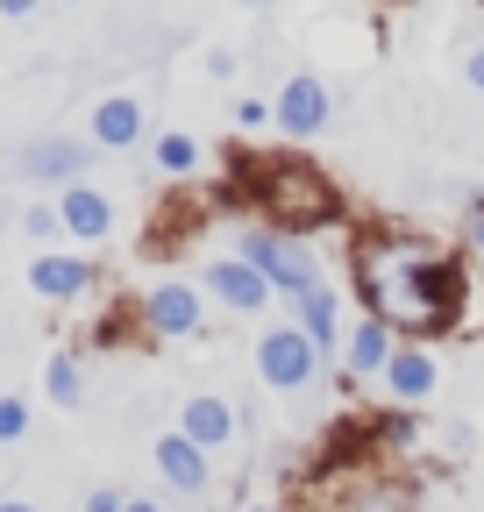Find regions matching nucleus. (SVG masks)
Masks as SVG:
<instances>
[{
  "instance_id": "1",
  "label": "nucleus",
  "mask_w": 484,
  "mask_h": 512,
  "mask_svg": "<svg viewBox=\"0 0 484 512\" xmlns=\"http://www.w3.org/2000/svg\"><path fill=\"white\" fill-rule=\"evenodd\" d=\"M356 292L392 335H449L463 320V264L406 228H371L349 256Z\"/></svg>"
},
{
  "instance_id": "2",
  "label": "nucleus",
  "mask_w": 484,
  "mask_h": 512,
  "mask_svg": "<svg viewBox=\"0 0 484 512\" xmlns=\"http://www.w3.org/2000/svg\"><path fill=\"white\" fill-rule=\"evenodd\" d=\"M250 178V207L278 228V235H314V228H335L342 221V192L328 171L299 164V157H264V164H242Z\"/></svg>"
},
{
  "instance_id": "3",
  "label": "nucleus",
  "mask_w": 484,
  "mask_h": 512,
  "mask_svg": "<svg viewBox=\"0 0 484 512\" xmlns=\"http://www.w3.org/2000/svg\"><path fill=\"white\" fill-rule=\"evenodd\" d=\"M321 512H420L413 484L385 477V470H335L328 484H314Z\"/></svg>"
},
{
  "instance_id": "4",
  "label": "nucleus",
  "mask_w": 484,
  "mask_h": 512,
  "mask_svg": "<svg viewBox=\"0 0 484 512\" xmlns=\"http://www.w3.org/2000/svg\"><path fill=\"white\" fill-rule=\"evenodd\" d=\"M257 370H264V384H278V392H307L321 377V342H307L299 328H271L257 342Z\"/></svg>"
},
{
  "instance_id": "5",
  "label": "nucleus",
  "mask_w": 484,
  "mask_h": 512,
  "mask_svg": "<svg viewBox=\"0 0 484 512\" xmlns=\"http://www.w3.org/2000/svg\"><path fill=\"white\" fill-rule=\"evenodd\" d=\"M242 264H257L278 292H314L321 285V271H314V256L299 249V242H285V235H242Z\"/></svg>"
},
{
  "instance_id": "6",
  "label": "nucleus",
  "mask_w": 484,
  "mask_h": 512,
  "mask_svg": "<svg viewBox=\"0 0 484 512\" xmlns=\"http://www.w3.org/2000/svg\"><path fill=\"white\" fill-rule=\"evenodd\" d=\"M143 320H150V335H164V342H186V335H200V292L193 285H157L150 299H143Z\"/></svg>"
},
{
  "instance_id": "7",
  "label": "nucleus",
  "mask_w": 484,
  "mask_h": 512,
  "mask_svg": "<svg viewBox=\"0 0 484 512\" xmlns=\"http://www.w3.org/2000/svg\"><path fill=\"white\" fill-rule=\"evenodd\" d=\"M271 107H278V128H285V136H321V128H328V86L307 79V72L285 79V93H278Z\"/></svg>"
},
{
  "instance_id": "8",
  "label": "nucleus",
  "mask_w": 484,
  "mask_h": 512,
  "mask_svg": "<svg viewBox=\"0 0 484 512\" xmlns=\"http://www.w3.org/2000/svg\"><path fill=\"white\" fill-rule=\"evenodd\" d=\"M15 171L22 178H36V185H79V171H86V150L72 143V136H43V143H22V157H15Z\"/></svg>"
},
{
  "instance_id": "9",
  "label": "nucleus",
  "mask_w": 484,
  "mask_h": 512,
  "mask_svg": "<svg viewBox=\"0 0 484 512\" xmlns=\"http://www.w3.org/2000/svg\"><path fill=\"white\" fill-rule=\"evenodd\" d=\"M207 285H214V299H221V306H235V313H257V306H271V292H278L257 264H242V256L214 264V271H207Z\"/></svg>"
},
{
  "instance_id": "10",
  "label": "nucleus",
  "mask_w": 484,
  "mask_h": 512,
  "mask_svg": "<svg viewBox=\"0 0 484 512\" xmlns=\"http://www.w3.org/2000/svg\"><path fill=\"white\" fill-rule=\"evenodd\" d=\"M57 214H65V235H79V242H107L114 235V207H107V192H93V185H65Z\"/></svg>"
},
{
  "instance_id": "11",
  "label": "nucleus",
  "mask_w": 484,
  "mask_h": 512,
  "mask_svg": "<svg viewBox=\"0 0 484 512\" xmlns=\"http://www.w3.org/2000/svg\"><path fill=\"white\" fill-rule=\"evenodd\" d=\"M385 392H392L399 406H420V399L435 392V356L420 349V342L392 349V363H385Z\"/></svg>"
},
{
  "instance_id": "12",
  "label": "nucleus",
  "mask_w": 484,
  "mask_h": 512,
  "mask_svg": "<svg viewBox=\"0 0 484 512\" xmlns=\"http://www.w3.org/2000/svg\"><path fill=\"white\" fill-rule=\"evenodd\" d=\"M143 128H150V114H143V100H129V93H114V100L93 107V143H100V150H129Z\"/></svg>"
},
{
  "instance_id": "13",
  "label": "nucleus",
  "mask_w": 484,
  "mask_h": 512,
  "mask_svg": "<svg viewBox=\"0 0 484 512\" xmlns=\"http://www.w3.org/2000/svg\"><path fill=\"white\" fill-rule=\"evenodd\" d=\"M157 470H164V484L171 491H207V448L200 441H186V434H164L157 441Z\"/></svg>"
},
{
  "instance_id": "14",
  "label": "nucleus",
  "mask_w": 484,
  "mask_h": 512,
  "mask_svg": "<svg viewBox=\"0 0 484 512\" xmlns=\"http://www.w3.org/2000/svg\"><path fill=\"white\" fill-rule=\"evenodd\" d=\"M29 285H36L43 299H79V292L93 285V264H79V256H36V264H29Z\"/></svg>"
},
{
  "instance_id": "15",
  "label": "nucleus",
  "mask_w": 484,
  "mask_h": 512,
  "mask_svg": "<svg viewBox=\"0 0 484 512\" xmlns=\"http://www.w3.org/2000/svg\"><path fill=\"white\" fill-rule=\"evenodd\" d=\"M178 434L200 441V448H228L235 441V413L221 399H186V413H178Z\"/></svg>"
},
{
  "instance_id": "16",
  "label": "nucleus",
  "mask_w": 484,
  "mask_h": 512,
  "mask_svg": "<svg viewBox=\"0 0 484 512\" xmlns=\"http://www.w3.org/2000/svg\"><path fill=\"white\" fill-rule=\"evenodd\" d=\"M392 328H385V320L371 313V320H356V335H349V370L356 377H385V363H392Z\"/></svg>"
},
{
  "instance_id": "17",
  "label": "nucleus",
  "mask_w": 484,
  "mask_h": 512,
  "mask_svg": "<svg viewBox=\"0 0 484 512\" xmlns=\"http://www.w3.org/2000/svg\"><path fill=\"white\" fill-rule=\"evenodd\" d=\"M292 313H299V335H307V342H335V292L328 285H314V292H299L292 299Z\"/></svg>"
},
{
  "instance_id": "18",
  "label": "nucleus",
  "mask_w": 484,
  "mask_h": 512,
  "mask_svg": "<svg viewBox=\"0 0 484 512\" xmlns=\"http://www.w3.org/2000/svg\"><path fill=\"white\" fill-rule=\"evenodd\" d=\"M43 384H50V399H57V406H79V399H86V377H79V363H72V356H50Z\"/></svg>"
},
{
  "instance_id": "19",
  "label": "nucleus",
  "mask_w": 484,
  "mask_h": 512,
  "mask_svg": "<svg viewBox=\"0 0 484 512\" xmlns=\"http://www.w3.org/2000/svg\"><path fill=\"white\" fill-rule=\"evenodd\" d=\"M193 164H200V143H193V136H157V171L186 178Z\"/></svg>"
},
{
  "instance_id": "20",
  "label": "nucleus",
  "mask_w": 484,
  "mask_h": 512,
  "mask_svg": "<svg viewBox=\"0 0 484 512\" xmlns=\"http://www.w3.org/2000/svg\"><path fill=\"white\" fill-rule=\"evenodd\" d=\"M22 434H29V406L22 399H0V448L22 441Z\"/></svg>"
},
{
  "instance_id": "21",
  "label": "nucleus",
  "mask_w": 484,
  "mask_h": 512,
  "mask_svg": "<svg viewBox=\"0 0 484 512\" xmlns=\"http://www.w3.org/2000/svg\"><path fill=\"white\" fill-rule=\"evenodd\" d=\"M22 228H29L36 242H50V235H65V214H57V207H29V214H22Z\"/></svg>"
},
{
  "instance_id": "22",
  "label": "nucleus",
  "mask_w": 484,
  "mask_h": 512,
  "mask_svg": "<svg viewBox=\"0 0 484 512\" xmlns=\"http://www.w3.org/2000/svg\"><path fill=\"white\" fill-rule=\"evenodd\" d=\"M235 121H242V128H264V121H278V107L250 93V100H242V107H235Z\"/></svg>"
},
{
  "instance_id": "23",
  "label": "nucleus",
  "mask_w": 484,
  "mask_h": 512,
  "mask_svg": "<svg viewBox=\"0 0 484 512\" xmlns=\"http://www.w3.org/2000/svg\"><path fill=\"white\" fill-rule=\"evenodd\" d=\"M121 505H129L121 491H86V512H121Z\"/></svg>"
},
{
  "instance_id": "24",
  "label": "nucleus",
  "mask_w": 484,
  "mask_h": 512,
  "mask_svg": "<svg viewBox=\"0 0 484 512\" xmlns=\"http://www.w3.org/2000/svg\"><path fill=\"white\" fill-rule=\"evenodd\" d=\"M43 8V0H0V15H8V22H22V15H36Z\"/></svg>"
},
{
  "instance_id": "25",
  "label": "nucleus",
  "mask_w": 484,
  "mask_h": 512,
  "mask_svg": "<svg viewBox=\"0 0 484 512\" xmlns=\"http://www.w3.org/2000/svg\"><path fill=\"white\" fill-rule=\"evenodd\" d=\"M470 86H477V93H484V43H477V50H470Z\"/></svg>"
},
{
  "instance_id": "26",
  "label": "nucleus",
  "mask_w": 484,
  "mask_h": 512,
  "mask_svg": "<svg viewBox=\"0 0 484 512\" xmlns=\"http://www.w3.org/2000/svg\"><path fill=\"white\" fill-rule=\"evenodd\" d=\"M121 512H157V498H129V505H121Z\"/></svg>"
},
{
  "instance_id": "27",
  "label": "nucleus",
  "mask_w": 484,
  "mask_h": 512,
  "mask_svg": "<svg viewBox=\"0 0 484 512\" xmlns=\"http://www.w3.org/2000/svg\"><path fill=\"white\" fill-rule=\"evenodd\" d=\"M0 512H36V505H29V498H8V505H0Z\"/></svg>"
},
{
  "instance_id": "28",
  "label": "nucleus",
  "mask_w": 484,
  "mask_h": 512,
  "mask_svg": "<svg viewBox=\"0 0 484 512\" xmlns=\"http://www.w3.org/2000/svg\"><path fill=\"white\" fill-rule=\"evenodd\" d=\"M470 221H477V228H470V235H477V242H484V207H477V214H470Z\"/></svg>"
},
{
  "instance_id": "29",
  "label": "nucleus",
  "mask_w": 484,
  "mask_h": 512,
  "mask_svg": "<svg viewBox=\"0 0 484 512\" xmlns=\"http://www.w3.org/2000/svg\"><path fill=\"white\" fill-rule=\"evenodd\" d=\"M250 512H271V505H250Z\"/></svg>"
}]
</instances>
